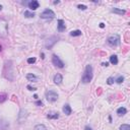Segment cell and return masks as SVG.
Segmentation results:
<instances>
[{
	"mask_svg": "<svg viewBox=\"0 0 130 130\" xmlns=\"http://www.w3.org/2000/svg\"><path fill=\"white\" fill-rule=\"evenodd\" d=\"M3 75L5 78L8 80H13L14 79V73H13V65L12 61H5L4 63V68H3Z\"/></svg>",
	"mask_w": 130,
	"mask_h": 130,
	"instance_id": "cell-1",
	"label": "cell"
},
{
	"mask_svg": "<svg viewBox=\"0 0 130 130\" xmlns=\"http://www.w3.org/2000/svg\"><path fill=\"white\" fill-rule=\"evenodd\" d=\"M93 76H94V74H93V67H92V65H86L84 73H83V75H82L81 81L83 82V83H89V82L92 81Z\"/></svg>",
	"mask_w": 130,
	"mask_h": 130,
	"instance_id": "cell-2",
	"label": "cell"
},
{
	"mask_svg": "<svg viewBox=\"0 0 130 130\" xmlns=\"http://www.w3.org/2000/svg\"><path fill=\"white\" fill-rule=\"evenodd\" d=\"M8 35V23L3 19L0 18V38H6Z\"/></svg>",
	"mask_w": 130,
	"mask_h": 130,
	"instance_id": "cell-3",
	"label": "cell"
},
{
	"mask_svg": "<svg viewBox=\"0 0 130 130\" xmlns=\"http://www.w3.org/2000/svg\"><path fill=\"white\" fill-rule=\"evenodd\" d=\"M108 44L112 47H116L120 44V37L119 35H113V36H111L108 38Z\"/></svg>",
	"mask_w": 130,
	"mask_h": 130,
	"instance_id": "cell-4",
	"label": "cell"
},
{
	"mask_svg": "<svg viewBox=\"0 0 130 130\" xmlns=\"http://www.w3.org/2000/svg\"><path fill=\"white\" fill-rule=\"evenodd\" d=\"M40 16H41V18H44V19H52L55 17V13H54V11L51 9H45L40 14Z\"/></svg>",
	"mask_w": 130,
	"mask_h": 130,
	"instance_id": "cell-5",
	"label": "cell"
},
{
	"mask_svg": "<svg viewBox=\"0 0 130 130\" xmlns=\"http://www.w3.org/2000/svg\"><path fill=\"white\" fill-rule=\"evenodd\" d=\"M46 99L48 100L49 102L53 103L55 101H57L58 99V94L55 92V90H48V92L46 93Z\"/></svg>",
	"mask_w": 130,
	"mask_h": 130,
	"instance_id": "cell-6",
	"label": "cell"
},
{
	"mask_svg": "<svg viewBox=\"0 0 130 130\" xmlns=\"http://www.w3.org/2000/svg\"><path fill=\"white\" fill-rule=\"evenodd\" d=\"M52 63H53L56 67L58 68H63L64 67V63L62 62V60L60 59L57 55H53L52 56Z\"/></svg>",
	"mask_w": 130,
	"mask_h": 130,
	"instance_id": "cell-7",
	"label": "cell"
},
{
	"mask_svg": "<svg viewBox=\"0 0 130 130\" xmlns=\"http://www.w3.org/2000/svg\"><path fill=\"white\" fill-rule=\"evenodd\" d=\"M57 40H58V38H57V37H55V36L49 38L48 40L46 41V43H45V47H46L47 49H51L52 47H53V46L56 44Z\"/></svg>",
	"mask_w": 130,
	"mask_h": 130,
	"instance_id": "cell-8",
	"label": "cell"
},
{
	"mask_svg": "<svg viewBox=\"0 0 130 130\" xmlns=\"http://www.w3.org/2000/svg\"><path fill=\"white\" fill-rule=\"evenodd\" d=\"M28 6H29V8H31L32 10H36L39 8V6H40V3H39L37 0H33V1H30L28 3Z\"/></svg>",
	"mask_w": 130,
	"mask_h": 130,
	"instance_id": "cell-9",
	"label": "cell"
},
{
	"mask_svg": "<svg viewBox=\"0 0 130 130\" xmlns=\"http://www.w3.org/2000/svg\"><path fill=\"white\" fill-rule=\"evenodd\" d=\"M58 32H64L65 31V29H66V25H65V23H64V20L63 19H59L58 20Z\"/></svg>",
	"mask_w": 130,
	"mask_h": 130,
	"instance_id": "cell-10",
	"label": "cell"
},
{
	"mask_svg": "<svg viewBox=\"0 0 130 130\" xmlns=\"http://www.w3.org/2000/svg\"><path fill=\"white\" fill-rule=\"evenodd\" d=\"M62 79H63V77L62 75L60 74V73H57L55 76H54V82L56 84H60L62 82Z\"/></svg>",
	"mask_w": 130,
	"mask_h": 130,
	"instance_id": "cell-11",
	"label": "cell"
},
{
	"mask_svg": "<svg viewBox=\"0 0 130 130\" xmlns=\"http://www.w3.org/2000/svg\"><path fill=\"white\" fill-rule=\"evenodd\" d=\"M113 13H116V14H119V15H123V14H125V10H123V9H119V8H116V7H114V8H112V10H111Z\"/></svg>",
	"mask_w": 130,
	"mask_h": 130,
	"instance_id": "cell-12",
	"label": "cell"
},
{
	"mask_svg": "<svg viewBox=\"0 0 130 130\" xmlns=\"http://www.w3.org/2000/svg\"><path fill=\"white\" fill-rule=\"evenodd\" d=\"M27 79L29 80V81H33V82H36L37 80H38V77L35 75V74H33V73H29V74L27 75Z\"/></svg>",
	"mask_w": 130,
	"mask_h": 130,
	"instance_id": "cell-13",
	"label": "cell"
},
{
	"mask_svg": "<svg viewBox=\"0 0 130 130\" xmlns=\"http://www.w3.org/2000/svg\"><path fill=\"white\" fill-rule=\"evenodd\" d=\"M71 107L68 105H64V107H63V112H64V114H66V115H70L71 114Z\"/></svg>",
	"mask_w": 130,
	"mask_h": 130,
	"instance_id": "cell-14",
	"label": "cell"
},
{
	"mask_svg": "<svg viewBox=\"0 0 130 130\" xmlns=\"http://www.w3.org/2000/svg\"><path fill=\"white\" fill-rule=\"evenodd\" d=\"M127 113V110H126V108H124V107H120L118 110H117V114H118L119 116H123Z\"/></svg>",
	"mask_w": 130,
	"mask_h": 130,
	"instance_id": "cell-15",
	"label": "cell"
},
{
	"mask_svg": "<svg viewBox=\"0 0 130 130\" xmlns=\"http://www.w3.org/2000/svg\"><path fill=\"white\" fill-rule=\"evenodd\" d=\"M24 116L25 117V118H27V116H28V114H27V111L24 110V109H21V110H20V112H19V116H18V120L20 121V122L24 120V118H23Z\"/></svg>",
	"mask_w": 130,
	"mask_h": 130,
	"instance_id": "cell-16",
	"label": "cell"
},
{
	"mask_svg": "<svg viewBox=\"0 0 130 130\" xmlns=\"http://www.w3.org/2000/svg\"><path fill=\"white\" fill-rule=\"evenodd\" d=\"M110 62L113 64V65L118 64V57H117L116 55H112L111 57H110Z\"/></svg>",
	"mask_w": 130,
	"mask_h": 130,
	"instance_id": "cell-17",
	"label": "cell"
},
{
	"mask_svg": "<svg viewBox=\"0 0 130 130\" xmlns=\"http://www.w3.org/2000/svg\"><path fill=\"white\" fill-rule=\"evenodd\" d=\"M24 17H27V18H32V17L35 16V13H34V12L29 11V10H25L24 12Z\"/></svg>",
	"mask_w": 130,
	"mask_h": 130,
	"instance_id": "cell-18",
	"label": "cell"
},
{
	"mask_svg": "<svg viewBox=\"0 0 130 130\" xmlns=\"http://www.w3.org/2000/svg\"><path fill=\"white\" fill-rule=\"evenodd\" d=\"M48 119H58L59 118V113H51L47 115Z\"/></svg>",
	"mask_w": 130,
	"mask_h": 130,
	"instance_id": "cell-19",
	"label": "cell"
},
{
	"mask_svg": "<svg viewBox=\"0 0 130 130\" xmlns=\"http://www.w3.org/2000/svg\"><path fill=\"white\" fill-rule=\"evenodd\" d=\"M81 31H79V30H76V31H72L70 32V36L71 37H78V36H81Z\"/></svg>",
	"mask_w": 130,
	"mask_h": 130,
	"instance_id": "cell-20",
	"label": "cell"
},
{
	"mask_svg": "<svg viewBox=\"0 0 130 130\" xmlns=\"http://www.w3.org/2000/svg\"><path fill=\"white\" fill-rule=\"evenodd\" d=\"M35 130H47L46 126L43 124H38L36 125V127H35Z\"/></svg>",
	"mask_w": 130,
	"mask_h": 130,
	"instance_id": "cell-21",
	"label": "cell"
},
{
	"mask_svg": "<svg viewBox=\"0 0 130 130\" xmlns=\"http://www.w3.org/2000/svg\"><path fill=\"white\" fill-rule=\"evenodd\" d=\"M6 99H7V96H6V94H0V103H3V102H5L6 101Z\"/></svg>",
	"mask_w": 130,
	"mask_h": 130,
	"instance_id": "cell-22",
	"label": "cell"
},
{
	"mask_svg": "<svg viewBox=\"0 0 130 130\" xmlns=\"http://www.w3.org/2000/svg\"><path fill=\"white\" fill-rule=\"evenodd\" d=\"M120 130H130V126L128 124H122L120 126Z\"/></svg>",
	"mask_w": 130,
	"mask_h": 130,
	"instance_id": "cell-23",
	"label": "cell"
},
{
	"mask_svg": "<svg viewBox=\"0 0 130 130\" xmlns=\"http://www.w3.org/2000/svg\"><path fill=\"white\" fill-rule=\"evenodd\" d=\"M114 81H115L114 77H112V76H111V77H109V78L107 79V83L111 85V84H113V83H114Z\"/></svg>",
	"mask_w": 130,
	"mask_h": 130,
	"instance_id": "cell-24",
	"label": "cell"
},
{
	"mask_svg": "<svg viewBox=\"0 0 130 130\" xmlns=\"http://www.w3.org/2000/svg\"><path fill=\"white\" fill-rule=\"evenodd\" d=\"M123 81H124V77H123V76H119L118 78L116 79V82H117V83H119V84H120V83H122Z\"/></svg>",
	"mask_w": 130,
	"mask_h": 130,
	"instance_id": "cell-25",
	"label": "cell"
},
{
	"mask_svg": "<svg viewBox=\"0 0 130 130\" xmlns=\"http://www.w3.org/2000/svg\"><path fill=\"white\" fill-rule=\"evenodd\" d=\"M35 62H36V58H29L28 59V63L29 64H33V63H35Z\"/></svg>",
	"mask_w": 130,
	"mask_h": 130,
	"instance_id": "cell-26",
	"label": "cell"
},
{
	"mask_svg": "<svg viewBox=\"0 0 130 130\" xmlns=\"http://www.w3.org/2000/svg\"><path fill=\"white\" fill-rule=\"evenodd\" d=\"M77 7H78V9H80V10H85L86 8H88L85 5H83V4H79V5L77 6Z\"/></svg>",
	"mask_w": 130,
	"mask_h": 130,
	"instance_id": "cell-27",
	"label": "cell"
},
{
	"mask_svg": "<svg viewBox=\"0 0 130 130\" xmlns=\"http://www.w3.org/2000/svg\"><path fill=\"white\" fill-rule=\"evenodd\" d=\"M27 89H28L29 90H36V89H37L36 88H33V86H31V85H28Z\"/></svg>",
	"mask_w": 130,
	"mask_h": 130,
	"instance_id": "cell-28",
	"label": "cell"
},
{
	"mask_svg": "<svg viewBox=\"0 0 130 130\" xmlns=\"http://www.w3.org/2000/svg\"><path fill=\"white\" fill-rule=\"evenodd\" d=\"M36 104H37V105H38V106H41V107L43 106V103H42V101H38V102H37Z\"/></svg>",
	"mask_w": 130,
	"mask_h": 130,
	"instance_id": "cell-29",
	"label": "cell"
},
{
	"mask_svg": "<svg viewBox=\"0 0 130 130\" xmlns=\"http://www.w3.org/2000/svg\"><path fill=\"white\" fill-rule=\"evenodd\" d=\"M100 28H101V29H104V28H105V24L101 23V24H100Z\"/></svg>",
	"mask_w": 130,
	"mask_h": 130,
	"instance_id": "cell-30",
	"label": "cell"
},
{
	"mask_svg": "<svg viewBox=\"0 0 130 130\" xmlns=\"http://www.w3.org/2000/svg\"><path fill=\"white\" fill-rule=\"evenodd\" d=\"M84 129H85V130H93L92 128H90V127H89V126H86V127H85Z\"/></svg>",
	"mask_w": 130,
	"mask_h": 130,
	"instance_id": "cell-31",
	"label": "cell"
},
{
	"mask_svg": "<svg viewBox=\"0 0 130 130\" xmlns=\"http://www.w3.org/2000/svg\"><path fill=\"white\" fill-rule=\"evenodd\" d=\"M102 65H103V66H108V65H109V63H107V62H106V63H103Z\"/></svg>",
	"mask_w": 130,
	"mask_h": 130,
	"instance_id": "cell-32",
	"label": "cell"
},
{
	"mask_svg": "<svg viewBox=\"0 0 130 130\" xmlns=\"http://www.w3.org/2000/svg\"><path fill=\"white\" fill-rule=\"evenodd\" d=\"M34 99H36V100L38 99V96H37V95H35V96H34Z\"/></svg>",
	"mask_w": 130,
	"mask_h": 130,
	"instance_id": "cell-33",
	"label": "cell"
},
{
	"mask_svg": "<svg viewBox=\"0 0 130 130\" xmlns=\"http://www.w3.org/2000/svg\"><path fill=\"white\" fill-rule=\"evenodd\" d=\"M1 10H2V5L0 4V11H1Z\"/></svg>",
	"mask_w": 130,
	"mask_h": 130,
	"instance_id": "cell-34",
	"label": "cell"
},
{
	"mask_svg": "<svg viewBox=\"0 0 130 130\" xmlns=\"http://www.w3.org/2000/svg\"><path fill=\"white\" fill-rule=\"evenodd\" d=\"M2 51V47H1V45H0V52Z\"/></svg>",
	"mask_w": 130,
	"mask_h": 130,
	"instance_id": "cell-35",
	"label": "cell"
}]
</instances>
